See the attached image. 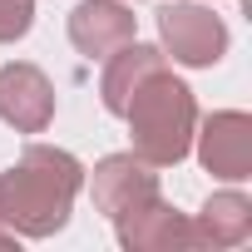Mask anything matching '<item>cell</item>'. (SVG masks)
I'll use <instances>...</instances> for the list:
<instances>
[{
	"label": "cell",
	"mask_w": 252,
	"mask_h": 252,
	"mask_svg": "<svg viewBox=\"0 0 252 252\" xmlns=\"http://www.w3.org/2000/svg\"><path fill=\"white\" fill-rule=\"evenodd\" d=\"M35 25V0H0V45L25 40Z\"/></svg>",
	"instance_id": "obj_11"
},
{
	"label": "cell",
	"mask_w": 252,
	"mask_h": 252,
	"mask_svg": "<svg viewBox=\"0 0 252 252\" xmlns=\"http://www.w3.org/2000/svg\"><path fill=\"white\" fill-rule=\"evenodd\" d=\"M84 188V163L64 149L30 144L0 173V222L15 237H55Z\"/></svg>",
	"instance_id": "obj_1"
},
{
	"label": "cell",
	"mask_w": 252,
	"mask_h": 252,
	"mask_svg": "<svg viewBox=\"0 0 252 252\" xmlns=\"http://www.w3.org/2000/svg\"><path fill=\"white\" fill-rule=\"evenodd\" d=\"M158 40L163 55H173L188 69H213L227 55V25L198 0H173L158 10Z\"/></svg>",
	"instance_id": "obj_3"
},
{
	"label": "cell",
	"mask_w": 252,
	"mask_h": 252,
	"mask_svg": "<svg viewBox=\"0 0 252 252\" xmlns=\"http://www.w3.org/2000/svg\"><path fill=\"white\" fill-rule=\"evenodd\" d=\"M193 144H198V163L213 178H222V183L252 178V114H242V109L208 114L193 129Z\"/></svg>",
	"instance_id": "obj_4"
},
{
	"label": "cell",
	"mask_w": 252,
	"mask_h": 252,
	"mask_svg": "<svg viewBox=\"0 0 252 252\" xmlns=\"http://www.w3.org/2000/svg\"><path fill=\"white\" fill-rule=\"evenodd\" d=\"M0 119L15 134H45L55 124V84L40 64H0Z\"/></svg>",
	"instance_id": "obj_7"
},
{
	"label": "cell",
	"mask_w": 252,
	"mask_h": 252,
	"mask_svg": "<svg viewBox=\"0 0 252 252\" xmlns=\"http://www.w3.org/2000/svg\"><path fill=\"white\" fill-rule=\"evenodd\" d=\"M129 40H139V15L124 0H79L69 10V45L84 60H104Z\"/></svg>",
	"instance_id": "obj_8"
},
{
	"label": "cell",
	"mask_w": 252,
	"mask_h": 252,
	"mask_svg": "<svg viewBox=\"0 0 252 252\" xmlns=\"http://www.w3.org/2000/svg\"><path fill=\"white\" fill-rule=\"evenodd\" d=\"M193 237L198 252H218V247H237L252 237V198L237 188H222L203 203V213L193 218Z\"/></svg>",
	"instance_id": "obj_10"
},
{
	"label": "cell",
	"mask_w": 252,
	"mask_h": 252,
	"mask_svg": "<svg viewBox=\"0 0 252 252\" xmlns=\"http://www.w3.org/2000/svg\"><path fill=\"white\" fill-rule=\"evenodd\" d=\"M114 232H119V247L124 252H193L198 237H193V218H183L173 203L149 198L129 213L114 218Z\"/></svg>",
	"instance_id": "obj_6"
},
{
	"label": "cell",
	"mask_w": 252,
	"mask_h": 252,
	"mask_svg": "<svg viewBox=\"0 0 252 252\" xmlns=\"http://www.w3.org/2000/svg\"><path fill=\"white\" fill-rule=\"evenodd\" d=\"M84 183H89L94 208H99L109 222H114L119 213H129V208L158 198V168H154L149 158H139L134 149H129V154H104V158L94 163V173H84Z\"/></svg>",
	"instance_id": "obj_5"
},
{
	"label": "cell",
	"mask_w": 252,
	"mask_h": 252,
	"mask_svg": "<svg viewBox=\"0 0 252 252\" xmlns=\"http://www.w3.org/2000/svg\"><path fill=\"white\" fill-rule=\"evenodd\" d=\"M129 119V144L139 158H149L154 168H178L193 154V129H198V99L193 89L168 74V64H158L129 99L124 109Z\"/></svg>",
	"instance_id": "obj_2"
},
{
	"label": "cell",
	"mask_w": 252,
	"mask_h": 252,
	"mask_svg": "<svg viewBox=\"0 0 252 252\" xmlns=\"http://www.w3.org/2000/svg\"><path fill=\"white\" fill-rule=\"evenodd\" d=\"M104 60H109V64H104V74H99V99H104V109L119 114V119H124V109H129L134 89H139L158 64H168V55H163L158 45H144V40L119 45V50L104 55Z\"/></svg>",
	"instance_id": "obj_9"
}]
</instances>
